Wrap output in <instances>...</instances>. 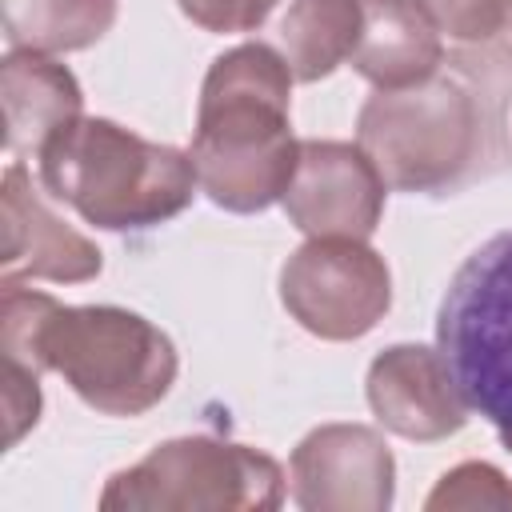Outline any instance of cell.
<instances>
[{
    "mask_svg": "<svg viewBox=\"0 0 512 512\" xmlns=\"http://www.w3.org/2000/svg\"><path fill=\"white\" fill-rule=\"evenodd\" d=\"M512 44H464L408 88L372 92L356 112V144L396 192L448 196L512 168Z\"/></svg>",
    "mask_w": 512,
    "mask_h": 512,
    "instance_id": "6da1fadb",
    "label": "cell"
},
{
    "mask_svg": "<svg viewBox=\"0 0 512 512\" xmlns=\"http://www.w3.org/2000/svg\"><path fill=\"white\" fill-rule=\"evenodd\" d=\"M0 352L32 372H56L100 416H144L176 384L180 356L164 328L120 304H60L0 280Z\"/></svg>",
    "mask_w": 512,
    "mask_h": 512,
    "instance_id": "7a4b0ae2",
    "label": "cell"
},
{
    "mask_svg": "<svg viewBox=\"0 0 512 512\" xmlns=\"http://www.w3.org/2000/svg\"><path fill=\"white\" fill-rule=\"evenodd\" d=\"M292 80L284 56L264 40L236 44L208 64L188 156L216 208L252 216L284 200L300 156Z\"/></svg>",
    "mask_w": 512,
    "mask_h": 512,
    "instance_id": "3957f363",
    "label": "cell"
},
{
    "mask_svg": "<svg viewBox=\"0 0 512 512\" xmlns=\"http://www.w3.org/2000/svg\"><path fill=\"white\" fill-rule=\"evenodd\" d=\"M36 160L44 192L104 232L156 228L200 188L184 148L144 140L108 116H80Z\"/></svg>",
    "mask_w": 512,
    "mask_h": 512,
    "instance_id": "277c9868",
    "label": "cell"
},
{
    "mask_svg": "<svg viewBox=\"0 0 512 512\" xmlns=\"http://www.w3.org/2000/svg\"><path fill=\"white\" fill-rule=\"evenodd\" d=\"M284 468L220 436H172L132 468L108 476L104 512H272L284 504Z\"/></svg>",
    "mask_w": 512,
    "mask_h": 512,
    "instance_id": "5b68a950",
    "label": "cell"
},
{
    "mask_svg": "<svg viewBox=\"0 0 512 512\" xmlns=\"http://www.w3.org/2000/svg\"><path fill=\"white\" fill-rule=\"evenodd\" d=\"M436 348L472 412L512 428V228L488 236L448 280Z\"/></svg>",
    "mask_w": 512,
    "mask_h": 512,
    "instance_id": "8992f818",
    "label": "cell"
},
{
    "mask_svg": "<svg viewBox=\"0 0 512 512\" xmlns=\"http://www.w3.org/2000/svg\"><path fill=\"white\" fill-rule=\"evenodd\" d=\"M280 304L316 340H360L392 308L388 260L352 236H308L280 268Z\"/></svg>",
    "mask_w": 512,
    "mask_h": 512,
    "instance_id": "52a82bcc",
    "label": "cell"
},
{
    "mask_svg": "<svg viewBox=\"0 0 512 512\" xmlns=\"http://www.w3.org/2000/svg\"><path fill=\"white\" fill-rule=\"evenodd\" d=\"M288 496L304 512H388L396 460L368 424H320L288 460Z\"/></svg>",
    "mask_w": 512,
    "mask_h": 512,
    "instance_id": "ba28073f",
    "label": "cell"
},
{
    "mask_svg": "<svg viewBox=\"0 0 512 512\" xmlns=\"http://www.w3.org/2000/svg\"><path fill=\"white\" fill-rule=\"evenodd\" d=\"M388 184L372 156L348 140H300L284 216L304 236L368 240L380 228Z\"/></svg>",
    "mask_w": 512,
    "mask_h": 512,
    "instance_id": "9c48e42d",
    "label": "cell"
},
{
    "mask_svg": "<svg viewBox=\"0 0 512 512\" xmlns=\"http://www.w3.org/2000/svg\"><path fill=\"white\" fill-rule=\"evenodd\" d=\"M364 396L376 424L400 440L436 444L468 424V404L440 356L428 344H388L372 356Z\"/></svg>",
    "mask_w": 512,
    "mask_h": 512,
    "instance_id": "30bf717a",
    "label": "cell"
},
{
    "mask_svg": "<svg viewBox=\"0 0 512 512\" xmlns=\"http://www.w3.org/2000/svg\"><path fill=\"white\" fill-rule=\"evenodd\" d=\"M0 280H48V284H88L100 276V248L60 220L36 192L28 168L12 160L0 180Z\"/></svg>",
    "mask_w": 512,
    "mask_h": 512,
    "instance_id": "8fae6325",
    "label": "cell"
},
{
    "mask_svg": "<svg viewBox=\"0 0 512 512\" xmlns=\"http://www.w3.org/2000/svg\"><path fill=\"white\" fill-rule=\"evenodd\" d=\"M0 104L12 160L40 156L48 140L84 116V92L72 68L28 48H8L0 60Z\"/></svg>",
    "mask_w": 512,
    "mask_h": 512,
    "instance_id": "7c38bea8",
    "label": "cell"
},
{
    "mask_svg": "<svg viewBox=\"0 0 512 512\" xmlns=\"http://www.w3.org/2000/svg\"><path fill=\"white\" fill-rule=\"evenodd\" d=\"M440 60L444 40L420 0H360V36L348 56L356 76L392 92L428 80Z\"/></svg>",
    "mask_w": 512,
    "mask_h": 512,
    "instance_id": "4fadbf2b",
    "label": "cell"
},
{
    "mask_svg": "<svg viewBox=\"0 0 512 512\" xmlns=\"http://www.w3.org/2000/svg\"><path fill=\"white\" fill-rule=\"evenodd\" d=\"M256 32L300 84H316L348 64L360 36V0H276Z\"/></svg>",
    "mask_w": 512,
    "mask_h": 512,
    "instance_id": "5bb4252c",
    "label": "cell"
},
{
    "mask_svg": "<svg viewBox=\"0 0 512 512\" xmlns=\"http://www.w3.org/2000/svg\"><path fill=\"white\" fill-rule=\"evenodd\" d=\"M120 0H0L8 48L28 52H80L104 40L116 24Z\"/></svg>",
    "mask_w": 512,
    "mask_h": 512,
    "instance_id": "9a60e30c",
    "label": "cell"
},
{
    "mask_svg": "<svg viewBox=\"0 0 512 512\" xmlns=\"http://www.w3.org/2000/svg\"><path fill=\"white\" fill-rule=\"evenodd\" d=\"M424 508L428 512H476V508L504 512L512 508V480L488 460H464L436 480V488L424 496Z\"/></svg>",
    "mask_w": 512,
    "mask_h": 512,
    "instance_id": "2e32d148",
    "label": "cell"
},
{
    "mask_svg": "<svg viewBox=\"0 0 512 512\" xmlns=\"http://www.w3.org/2000/svg\"><path fill=\"white\" fill-rule=\"evenodd\" d=\"M456 44H492L508 32V0H420Z\"/></svg>",
    "mask_w": 512,
    "mask_h": 512,
    "instance_id": "e0dca14e",
    "label": "cell"
},
{
    "mask_svg": "<svg viewBox=\"0 0 512 512\" xmlns=\"http://www.w3.org/2000/svg\"><path fill=\"white\" fill-rule=\"evenodd\" d=\"M40 408H44V396H40V372L16 364V360H4V420H8V432H4V444L16 448L40 420Z\"/></svg>",
    "mask_w": 512,
    "mask_h": 512,
    "instance_id": "ac0fdd59",
    "label": "cell"
},
{
    "mask_svg": "<svg viewBox=\"0 0 512 512\" xmlns=\"http://www.w3.org/2000/svg\"><path fill=\"white\" fill-rule=\"evenodd\" d=\"M180 12L204 32H256L276 0H176Z\"/></svg>",
    "mask_w": 512,
    "mask_h": 512,
    "instance_id": "d6986e66",
    "label": "cell"
},
{
    "mask_svg": "<svg viewBox=\"0 0 512 512\" xmlns=\"http://www.w3.org/2000/svg\"><path fill=\"white\" fill-rule=\"evenodd\" d=\"M496 432H500V444L512 452V428H496Z\"/></svg>",
    "mask_w": 512,
    "mask_h": 512,
    "instance_id": "ffe728a7",
    "label": "cell"
},
{
    "mask_svg": "<svg viewBox=\"0 0 512 512\" xmlns=\"http://www.w3.org/2000/svg\"><path fill=\"white\" fill-rule=\"evenodd\" d=\"M508 32H512V0H508Z\"/></svg>",
    "mask_w": 512,
    "mask_h": 512,
    "instance_id": "44dd1931",
    "label": "cell"
}]
</instances>
